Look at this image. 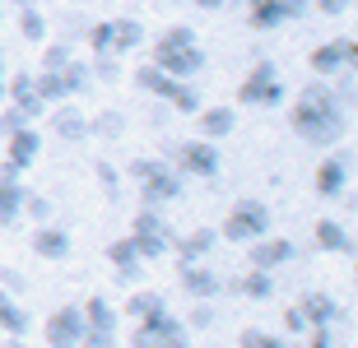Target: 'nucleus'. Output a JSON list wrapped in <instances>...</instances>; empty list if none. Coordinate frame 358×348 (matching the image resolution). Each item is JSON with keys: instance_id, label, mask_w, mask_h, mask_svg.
I'll return each mask as SVG.
<instances>
[{"instance_id": "nucleus-1", "label": "nucleus", "mask_w": 358, "mask_h": 348, "mask_svg": "<svg viewBox=\"0 0 358 348\" xmlns=\"http://www.w3.org/2000/svg\"><path fill=\"white\" fill-rule=\"evenodd\" d=\"M293 130H298V139L312 149H331L340 135H345V103H340V93H335L326 80H312L298 89V98H293Z\"/></svg>"}, {"instance_id": "nucleus-2", "label": "nucleus", "mask_w": 358, "mask_h": 348, "mask_svg": "<svg viewBox=\"0 0 358 348\" xmlns=\"http://www.w3.org/2000/svg\"><path fill=\"white\" fill-rule=\"evenodd\" d=\"M149 66H159L163 75H173V80H186L191 84V75H200L205 70V52H200L196 33L186 24H173L168 33H163L159 42H154V61Z\"/></svg>"}, {"instance_id": "nucleus-3", "label": "nucleus", "mask_w": 358, "mask_h": 348, "mask_svg": "<svg viewBox=\"0 0 358 348\" xmlns=\"http://www.w3.org/2000/svg\"><path fill=\"white\" fill-rule=\"evenodd\" d=\"M270 237V209L266 200H238L228 209L224 228H219V241H238V246H252V241Z\"/></svg>"}, {"instance_id": "nucleus-4", "label": "nucleus", "mask_w": 358, "mask_h": 348, "mask_svg": "<svg viewBox=\"0 0 358 348\" xmlns=\"http://www.w3.org/2000/svg\"><path fill=\"white\" fill-rule=\"evenodd\" d=\"M131 241H135V251H140V260H163V255L173 251V241H177V232H173V223L159 214V209H140L135 214V223H131Z\"/></svg>"}, {"instance_id": "nucleus-5", "label": "nucleus", "mask_w": 358, "mask_h": 348, "mask_svg": "<svg viewBox=\"0 0 358 348\" xmlns=\"http://www.w3.org/2000/svg\"><path fill=\"white\" fill-rule=\"evenodd\" d=\"M242 107H279L284 103V80H279V66L275 61H256L247 75H242Z\"/></svg>"}, {"instance_id": "nucleus-6", "label": "nucleus", "mask_w": 358, "mask_h": 348, "mask_svg": "<svg viewBox=\"0 0 358 348\" xmlns=\"http://www.w3.org/2000/svg\"><path fill=\"white\" fill-rule=\"evenodd\" d=\"M182 190H186V176L177 172V167H168V162H159V158L140 176V200H145V209H163V204L182 200Z\"/></svg>"}, {"instance_id": "nucleus-7", "label": "nucleus", "mask_w": 358, "mask_h": 348, "mask_svg": "<svg viewBox=\"0 0 358 348\" xmlns=\"http://www.w3.org/2000/svg\"><path fill=\"white\" fill-rule=\"evenodd\" d=\"M354 61H358V42L349 38H326L312 52V70H317L321 80H335V75H354Z\"/></svg>"}, {"instance_id": "nucleus-8", "label": "nucleus", "mask_w": 358, "mask_h": 348, "mask_svg": "<svg viewBox=\"0 0 358 348\" xmlns=\"http://www.w3.org/2000/svg\"><path fill=\"white\" fill-rule=\"evenodd\" d=\"M38 158H42V130L24 126V130L5 135V162H0V172H5V176H24Z\"/></svg>"}, {"instance_id": "nucleus-9", "label": "nucleus", "mask_w": 358, "mask_h": 348, "mask_svg": "<svg viewBox=\"0 0 358 348\" xmlns=\"http://www.w3.org/2000/svg\"><path fill=\"white\" fill-rule=\"evenodd\" d=\"M224 167V153L214 149V139H191V144H177V172L182 176H219Z\"/></svg>"}, {"instance_id": "nucleus-10", "label": "nucleus", "mask_w": 358, "mask_h": 348, "mask_svg": "<svg viewBox=\"0 0 358 348\" xmlns=\"http://www.w3.org/2000/svg\"><path fill=\"white\" fill-rule=\"evenodd\" d=\"M84 339V316L80 307H56L42 325V344L47 348H75Z\"/></svg>"}, {"instance_id": "nucleus-11", "label": "nucleus", "mask_w": 358, "mask_h": 348, "mask_svg": "<svg viewBox=\"0 0 358 348\" xmlns=\"http://www.w3.org/2000/svg\"><path fill=\"white\" fill-rule=\"evenodd\" d=\"M177 274H182V288L191 302H214V297L224 293V279L205 260H177Z\"/></svg>"}, {"instance_id": "nucleus-12", "label": "nucleus", "mask_w": 358, "mask_h": 348, "mask_svg": "<svg viewBox=\"0 0 358 348\" xmlns=\"http://www.w3.org/2000/svg\"><path fill=\"white\" fill-rule=\"evenodd\" d=\"M289 260H298V246H293L289 237H261V241H252V251H247V265L266 269V274L284 269Z\"/></svg>"}, {"instance_id": "nucleus-13", "label": "nucleus", "mask_w": 358, "mask_h": 348, "mask_svg": "<svg viewBox=\"0 0 358 348\" xmlns=\"http://www.w3.org/2000/svg\"><path fill=\"white\" fill-rule=\"evenodd\" d=\"M5 103H14L28 121H38L42 112H52L38 98V89H33V70H14V75H5Z\"/></svg>"}, {"instance_id": "nucleus-14", "label": "nucleus", "mask_w": 358, "mask_h": 348, "mask_svg": "<svg viewBox=\"0 0 358 348\" xmlns=\"http://www.w3.org/2000/svg\"><path fill=\"white\" fill-rule=\"evenodd\" d=\"M182 330H186V325L177 321V316H173L168 307H163V311H154V316H145V321H140V330L131 335V344H135V348H159L163 339L182 335Z\"/></svg>"}, {"instance_id": "nucleus-15", "label": "nucleus", "mask_w": 358, "mask_h": 348, "mask_svg": "<svg viewBox=\"0 0 358 348\" xmlns=\"http://www.w3.org/2000/svg\"><path fill=\"white\" fill-rule=\"evenodd\" d=\"M107 265H112V274H117L121 283H140L145 279V260H140V251H135L131 237H117L112 246H107Z\"/></svg>"}, {"instance_id": "nucleus-16", "label": "nucleus", "mask_w": 358, "mask_h": 348, "mask_svg": "<svg viewBox=\"0 0 358 348\" xmlns=\"http://www.w3.org/2000/svg\"><path fill=\"white\" fill-rule=\"evenodd\" d=\"M24 200H28L24 176L0 172V228H19V223H24Z\"/></svg>"}, {"instance_id": "nucleus-17", "label": "nucleus", "mask_w": 358, "mask_h": 348, "mask_svg": "<svg viewBox=\"0 0 358 348\" xmlns=\"http://www.w3.org/2000/svg\"><path fill=\"white\" fill-rule=\"evenodd\" d=\"M70 246H75V237H70L61 223H38V228H33V251H38L42 260H66Z\"/></svg>"}, {"instance_id": "nucleus-18", "label": "nucleus", "mask_w": 358, "mask_h": 348, "mask_svg": "<svg viewBox=\"0 0 358 348\" xmlns=\"http://www.w3.org/2000/svg\"><path fill=\"white\" fill-rule=\"evenodd\" d=\"M349 190V162L345 158H321V167H317V195L321 200H340Z\"/></svg>"}, {"instance_id": "nucleus-19", "label": "nucleus", "mask_w": 358, "mask_h": 348, "mask_svg": "<svg viewBox=\"0 0 358 348\" xmlns=\"http://www.w3.org/2000/svg\"><path fill=\"white\" fill-rule=\"evenodd\" d=\"M298 311L307 316V330H335V321H340V302H335L331 293H312L298 302Z\"/></svg>"}, {"instance_id": "nucleus-20", "label": "nucleus", "mask_w": 358, "mask_h": 348, "mask_svg": "<svg viewBox=\"0 0 358 348\" xmlns=\"http://www.w3.org/2000/svg\"><path fill=\"white\" fill-rule=\"evenodd\" d=\"M182 84H186V80L163 75L159 66H140V70H135V89H140V93H149V98H159V103H173Z\"/></svg>"}, {"instance_id": "nucleus-21", "label": "nucleus", "mask_w": 358, "mask_h": 348, "mask_svg": "<svg viewBox=\"0 0 358 348\" xmlns=\"http://www.w3.org/2000/svg\"><path fill=\"white\" fill-rule=\"evenodd\" d=\"M52 130L61 135V139H70V144H80V139H89V116H84L75 103H56L52 107Z\"/></svg>"}, {"instance_id": "nucleus-22", "label": "nucleus", "mask_w": 358, "mask_h": 348, "mask_svg": "<svg viewBox=\"0 0 358 348\" xmlns=\"http://www.w3.org/2000/svg\"><path fill=\"white\" fill-rule=\"evenodd\" d=\"M107 38H112V56H126L135 47H145V24L121 14V19H107Z\"/></svg>"}, {"instance_id": "nucleus-23", "label": "nucleus", "mask_w": 358, "mask_h": 348, "mask_svg": "<svg viewBox=\"0 0 358 348\" xmlns=\"http://www.w3.org/2000/svg\"><path fill=\"white\" fill-rule=\"evenodd\" d=\"M196 121H200V139H214V144L238 130V112L233 107H200Z\"/></svg>"}, {"instance_id": "nucleus-24", "label": "nucleus", "mask_w": 358, "mask_h": 348, "mask_svg": "<svg viewBox=\"0 0 358 348\" xmlns=\"http://www.w3.org/2000/svg\"><path fill=\"white\" fill-rule=\"evenodd\" d=\"M312 237H317L321 251H331V255H354V237H349V228L340 223V218H317Z\"/></svg>"}, {"instance_id": "nucleus-25", "label": "nucleus", "mask_w": 358, "mask_h": 348, "mask_svg": "<svg viewBox=\"0 0 358 348\" xmlns=\"http://www.w3.org/2000/svg\"><path fill=\"white\" fill-rule=\"evenodd\" d=\"M80 316H84V330H98V335H117V325H121L117 307L107 297H89L80 307Z\"/></svg>"}, {"instance_id": "nucleus-26", "label": "nucleus", "mask_w": 358, "mask_h": 348, "mask_svg": "<svg viewBox=\"0 0 358 348\" xmlns=\"http://www.w3.org/2000/svg\"><path fill=\"white\" fill-rule=\"evenodd\" d=\"M214 246H219V228H191L186 237L173 241V251L182 260H205V255H214Z\"/></svg>"}, {"instance_id": "nucleus-27", "label": "nucleus", "mask_w": 358, "mask_h": 348, "mask_svg": "<svg viewBox=\"0 0 358 348\" xmlns=\"http://www.w3.org/2000/svg\"><path fill=\"white\" fill-rule=\"evenodd\" d=\"M28 325H33V316H28L24 302H19V297H10V293H0V335H5V339H19V335H28Z\"/></svg>"}, {"instance_id": "nucleus-28", "label": "nucleus", "mask_w": 358, "mask_h": 348, "mask_svg": "<svg viewBox=\"0 0 358 348\" xmlns=\"http://www.w3.org/2000/svg\"><path fill=\"white\" fill-rule=\"evenodd\" d=\"M238 293L247 297V302H266V297H275V274H266V269H247L238 279Z\"/></svg>"}, {"instance_id": "nucleus-29", "label": "nucleus", "mask_w": 358, "mask_h": 348, "mask_svg": "<svg viewBox=\"0 0 358 348\" xmlns=\"http://www.w3.org/2000/svg\"><path fill=\"white\" fill-rule=\"evenodd\" d=\"M70 61H75V47H70L66 38H47L42 42V70H47V75H61Z\"/></svg>"}, {"instance_id": "nucleus-30", "label": "nucleus", "mask_w": 358, "mask_h": 348, "mask_svg": "<svg viewBox=\"0 0 358 348\" xmlns=\"http://www.w3.org/2000/svg\"><path fill=\"white\" fill-rule=\"evenodd\" d=\"M33 89H38V98L47 103V107H56V103H70V93H66V80H61V75L33 70Z\"/></svg>"}, {"instance_id": "nucleus-31", "label": "nucleus", "mask_w": 358, "mask_h": 348, "mask_svg": "<svg viewBox=\"0 0 358 348\" xmlns=\"http://www.w3.org/2000/svg\"><path fill=\"white\" fill-rule=\"evenodd\" d=\"M47 14L38 10V5H28V10H19V33H24V42H33V47H42L47 42Z\"/></svg>"}, {"instance_id": "nucleus-32", "label": "nucleus", "mask_w": 358, "mask_h": 348, "mask_svg": "<svg viewBox=\"0 0 358 348\" xmlns=\"http://www.w3.org/2000/svg\"><path fill=\"white\" fill-rule=\"evenodd\" d=\"M252 14V28H284L289 24V10H284V0H266V5H256V10H247Z\"/></svg>"}, {"instance_id": "nucleus-33", "label": "nucleus", "mask_w": 358, "mask_h": 348, "mask_svg": "<svg viewBox=\"0 0 358 348\" xmlns=\"http://www.w3.org/2000/svg\"><path fill=\"white\" fill-rule=\"evenodd\" d=\"M61 80H66V93H70V98H80V93H89V89H93V75H89V66H84L80 56H75V61L61 70Z\"/></svg>"}, {"instance_id": "nucleus-34", "label": "nucleus", "mask_w": 358, "mask_h": 348, "mask_svg": "<svg viewBox=\"0 0 358 348\" xmlns=\"http://www.w3.org/2000/svg\"><path fill=\"white\" fill-rule=\"evenodd\" d=\"M168 302H163V293H135L131 302H126V311H131L135 321H145V316H154V311H163Z\"/></svg>"}, {"instance_id": "nucleus-35", "label": "nucleus", "mask_w": 358, "mask_h": 348, "mask_svg": "<svg viewBox=\"0 0 358 348\" xmlns=\"http://www.w3.org/2000/svg\"><path fill=\"white\" fill-rule=\"evenodd\" d=\"M121 130H126V116L121 112H103L98 121H89V135H103V139H117Z\"/></svg>"}, {"instance_id": "nucleus-36", "label": "nucleus", "mask_w": 358, "mask_h": 348, "mask_svg": "<svg viewBox=\"0 0 358 348\" xmlns=\"http://www.w3.org/2000/svg\"><path fill=\"white\" fill-rule=\"evenodd\" d=\"M24 126H33V121L14 107V103H0V139H5V135H14V130H24Z\"/></svg>"}, {"instance_id": "nucleus-37", "label": "nucleus", "mask_w": 358, "mask_h": 348, "mask_svg": "<svg viewBox=\"0 0 358 348\" xmlns=\"http://www.w3.org/2000/svg\"><path fill=\"white\" fill-rule=\"evenodd\" d=\"M89 75H93V80H103V84H112L121 75V56H93Z\"/></svg>"}, {"instance_id": "nucleus-38", "label": "nucleus", "mask_w": 358, "mask_h": 348, "mask_svg": "<svg viewBox=\"0 0 358 348\" xmlns=\"http://www.w3.org/2000/svg\"><path fill=\"white\" fill-rule=\"evenodd\" d=\"M168 107L186 112V116H196V112L205 107V103H200V93H196V84H182V89H177V98H173V103H168Z\"/></svg>"}, {"instance_id": "nucleus-39", "label": "nucleus", "mask_w": 358, "mask_h": 348, "mask_svg": "<svg viewBox=\"0 0 358 348\" xmlns=\"http://www.w3.org/2000/svg\"><path fill=\"white\" fill-rule=\"evenodd\" d=\"M24 218H33V223H52V200H47V195H33V190H28V200H24Z\"/></svg>"}, {"instance_id": "nucleus-40", "label": "nucleus", "mask_w": 358, "mask_h": 348, "mask_svg": "<svg viewBox=\"0 0 358 348\" xmlns=\"http://www.w3.org/2000/svg\"><path fill=\"white\" fill-rule=\"evenodd\" d=\"M242 348H289V339L266 335V330H242Z\"/></svg>"}, {"instance_id": "nucleus-41", "label": "nucleus", "mask_w": 358, "mask_h": 348, "mask_svg": "<svg viewBox=\"0 0 358 348\" xmlns=\"http://www.w3.org/2000/svg\"><path fill=\"white\" fill-rule=\"evenodd\" d=\"M28 279L19 274V269H0V293H10V297H24Z\"/></svg>"}, {"instance_id": "nucleus-42", "label": "nucleus", "mask_w": 358, "mask_h": 348, "mask_svg": "<svg viewBox=\"0 0 358 348\" xmlns=\"http://www.w3.org/2000/svg\"><path fill=\"white\" fill-rule=\"evenodd\" d=\"M214 325V302H196L191 307V330H210Z\"/></svg>"}, {"instance_id": "nucleus-43", "label": "nucleus", "mask_w": 358, "mask_h": 348, "mask_svg": "<svg viewBox=\"0 0 358 348\" xmlns=\"http://www.w3.org/2000/svg\"><path fill=\"white\" fill-rule=\"evenodd\" d=\"M75 348H117V335H98V330H84V339Z\"/></svg>"}, {"instance_id": "nucleus-44", "label": "nucleus", "mask_w": 358, "mask_h": 348, "mask_svg": "<svg viewBox=\"0 0 358 348\" xmlns=\"http://www.w3.org/2000/svg\"><path fill=\"white\" fill-rule=\"evenodd\" d=\"M98 181H103V190L107 195H112V200H117V167H112V162H98Z\"/></svg>"}, {"instance_id": "nucleus-45", "label": "nucleus", "mask_w": 358, "mask_h": 348, "mask_svg": "<svg viewBox=\"0 0 358 348\" xmlns=\"http://www.w3.org/2000/svg\"><path fill=\"white\" fill-rule=\"evenodd\" d=\"M349 5H354V0H317L312 10H321V14H331V19H340V14H349Z\"/></svg>"}, {"instance_id": "nucleus-46", "label": "nucleus", "mask_w": 358, "mask_h": 348, "mask_svg": "<svg viewBox=\"0 0 358 348\" xmlns=\"http://www.w3.org/2000/svg\"><path fill=\"white\" fill-rule=\"evenodd\" d=\"M284 325H289V335H307V316L298 307H289L284 311Z\"/></svg>"}, {"instance_id": "nucleus-47", "label": "nucleus", "mask_w": 358, "mask_h": 348, "mask_svg": "<svg viewBox=\"0 0 358 348\" xmlns=\"http://www.w3.org/2000/svg\"><path fill=\"white\" fill-rule=\"evenodd\" d=\"M307 348H335V330H307Z\"/></svg>"}, {"instance_id": "nucleus-48", "label": "nucleus", "mask_w": 358, "mask_h": 348, "mask_svg": "<svg viewBox=\"0 0 358 348\" xmlns=\"http://www.w3.org/2000/svg\"><path fill=\"white\" fill-rule=\"evenodd\" d=\"M284 10H289V24H293V19H303V14H307V0H284Z\"/></svg>"}, {"instance_id": "nucleus-49", "label": "nucleus", "mask_w": 358, "mask_h": 348, "mask_svg": "<svg viewBox=\"0 0 358 348\" xmlns=\"http://www.w3.org/2000/svg\"><path fill=\"white\" fill-rule=\"evenodd\" d=\"M159 348H191V335H186V330H182V335H173V339H163Z\"/></svg>"}, {"instance_id": "nucleus-50", "label": "nucleus", "mask_w": 358, "mask_h": 348, "mask_svg": "<svg viewBox=\"0 0 358 348\" xmlns=\"http://www.w3.org/2000/svg\"><path fill=\"white\" fill-rule=\"evenodd\" d=\"M149 167H154V158H135V162H131V176H135V181H140V176H145Z\"/></svg>"}, {"instance_id": "nucleus-51", "label": "nucleus", "mask_w": 358, "mask_h": 348, "mask_svg": "<svg viewBox=\"0 0 358 348\" xmlns=\"http://www.w3.org/2000/svg\"><path fill=\"white\" fill-rule=\"evenodd\" d=\"M191 5H196V10H210V14H214V10H224V0H191Z\"/></svg>"}, {"instance_id": "nucleus-52", "label": "nucleus", "mask_w": 358, "mask_h": 348, "mask_svg": "<svg viewBox=\"0 0 358 348\" xmlns=\"http://www.w3.org/2000/svg\"><path fill=\"white\" fill-rule=\"evenodd\" d=\"M14 10H28V5H38V0H10Z\"/></svg>"}, {"instance_id": "nucleus-53", "label": "nucleus", "mask_w": 358, "mask_h": 348, "mask_svg": "<svg viewBox=\"0 0 358 348\" xmlns=\"http://www.w3.org/2000/svg\"><path fill=\"white\" fill-rule=\"evenodd\" d=\"M0 103H5V61H0Z\"/></svg>"}, {"instance_id": "nucleus-54", "label": "nucleus", "mask_w": 358, "mask_h": 348, "mask_svg": "<svg viewBox=\"0 0 358 348\" xmlns=\"http://www.w3.org/2000/svg\"><path fill=\"white\" fill-rule=\"evenodd\" d=\"M256 5H266V0H247V10H256Z\"/></svg>"}, {"instance_id": "nucleus-55", "label": "nucleus", "mask_w": 358, "mask_h": 348, "mask_svg": "<svg viewBox=\"0 0 358 348\" xmlns=\"http://www.w3.org/2000/svg\"><path fill=\"white\" fill-rule=\"evenodd\" d=\"M66 5H84V0H66Z\"/></svg>"}, {"instance_id": "nucleus-56", "label": "nucleus", "mask_w": 358, "mask_h": 348, "mask_svg": "<svg viewBox=\"0 0 358 348\" xmlns=\"http://www.w3.org/2000/svg\"><path fill=\"white\" fill-rule=\"evenodd\" d=\"M312 5H317V0H307V10H312Z\"/></svg>"}, {"instance_id": "nucleus-57", "label": "nucleus", "mask_w": 358, "mask_h": 348, "mask_svg": "<svg viewBox=\"0 0 358 348\" xmlns=\"http://www.w3.org/2000/svg\"><path fill=\"white\" fill-rule=\"evenodd\" d=\"M289 348H303V344H289Z\"/></svg>"}, {"instance_id": "nucleus-58", "label": "nucleus", "mask_w": 358, "mask_h": 348, "mask_svg": "<svg viewBox=\"0 0 358 348\" xmlns=\"http://www.w3.org/2000/svg\"><path fill=\"white\" fill-rule=\"evenodd\" d=\"M0 5H5V0H0Z\"/></svg>"}]
</instances>
